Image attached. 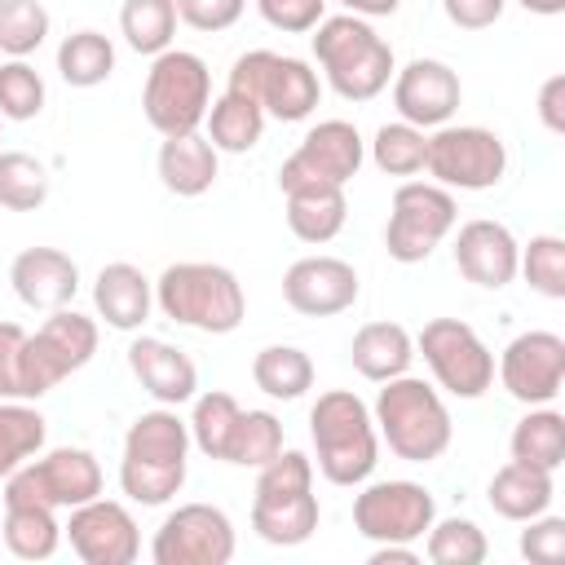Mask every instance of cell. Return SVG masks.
Here are the masks:
<instances>
[{
    "instance_id": "11",
    "label": "cell",
    "mask_w": 565,
    "mask_h": 565,
    "mask_svg": "<svg viewBox=\"0 0 565 565\" xmlns=\"http://www.w3.org/2000/svg\"><path fill=\"white\" fill-rule=\"evenodd\" d=\"M102 463L84 446H57L44 459H26L4 477V503L79 508L102 494Z\"/></svg>"
},
{
    "instance_id": "38",
    "label": "cell",
    "mask_w": 565,
    "mask_h": 565,
    "mask_svg": "<svg viewBox=\"0 0 565 565\" xmlns=\"http://www.w3.org/2000/svg\"><path fill=\"white\" fill-rule=\"evenodd\" d=\"M490 552L486 534L477 521L468 516H446V521H433L428 534H424V556L433 565H481Z\"/></svg>"
},
{
    "instance_id": "47",
    "label": "cell",
    "mask_w": 565,
    "mask_h": 565,
    "mask_svg": "<svg viewBox=\"0 0 565 565\" xmlns=\"http://www.w3.org/2000/svg\"><path fill=\"white\" fill-rule=\"evenodd\" d=\"M256 9H260V18H265L274 31H282V35H305V31H313V26L322 22L327 0H256Z\"/></svg>"
},
{
    "instance_id": "25",
    "label": "cell",
    "mask_w": 565,
    "mask_h": 565,
    "mask_svg": "<svg viewBox=\"0 0 565 565\" xmlns=\"http://www.w3.org/2000/svg\"><path fill=\"white\" fill-rule=\"evenodd\" d=\"M124 459L190 463V424L177 415V406H154L137 415L124 433Z\"/></svg>"
},
{
    "instance_id": "21",
    "label": "cell",
    "mask_w": 565,
    "mask_h": 565,
    "mask_svg": "<svg viewBox=\"0 0 565 565\" xmlns=\"http://www.w3.org/2000/svg\"><path fill=\"white\" fill-rule=\"evenodd\" d=\"M128 371L159 406H181L199 388V366L190 362V353L154 335H137L128 344Z\"/></svg>"
},
{
    "instance_id": "19",
    "label": "cell",
    "mask_w": 565,
    "mask_h": 565,
    "mask_svg": "<svg viewBox=\"0 0 565 565\" xmlns=\"http://www.w3.org/2000/svg\"><path fill=\"white\" fill-rule=\"evenodd\" d=\"M516 256H521V243L503 221L477 216L455 234V269L486 291H499L516 278Z\"/></svg>"
},
{
    "instance_id": "35",
    "label": "cell",
    "mask_w": 565,
    "mask_h": 565,
    "mask_svg": "<svg viewBox=\"0 0 565 565\" xmlns=\"http://www.w3.org/2000/svg\"><path fill=\"white\" fill-rule=\"evenodd\" d=\"M49 433V419L26 406L22 397H0V477L22 468L31 455H40Z\"/></svg>"
},
{
    "instance_id": "32",
    "label": "cell",
    "mask_w": 565,
    "mask_h": 565,
    "mask_svg": "<svg viewBox=\"0 0 565 565\" xmlns=\"http://www.w3.org/2000/svg\"><path fill=\"white\" fill-rule=\"evenodd\" d=\"M62 543V525L49 503H4V547L18 561H49Z\"/></svg>"
},
{
    "instance_id": "3",
    "label": "cell",
    "mask_w": 565,
    "mask_h": 565,
    "mask_svg": "<svg viewBox=\"0 0 565 565\" xmlns=\"http://www.w3.org/2000/svg\"><path fill=\"white\" fill-rule=\"evenodd\" d=\"M313 57L327 75V84L344 97V102H371L388 88L397 62H393V44L384 35H375V26L358 13H335L322 18L313 26Z\"/></svg>"
},
{
    "instance_id": "26",
    "label": "cell",
    "mask_w": 565,
    "mask_h": 565,
    "mask_svg": "<svg viewBox=\"0 0 565 565\" xmlns=\"http://www.w3.org/2000/svg\"><path fill=\"white\" fill-rule=\"evenodd\" d=\"M552 494H556L552 472L530 468V463H516V459H508V463L490 477V490H486L490 508H494L503 521H530V516L547 512V508H552Z\"/></svg>"
},
{
    "instance_id": "53",
    "label": "cell",
    "mask_w": 565,
    "mask_h": 565,
    "mask_svg": "<svg viewBox=\"0 0 565 565\" xmlns=\"http://www.w3.org/2000/svg\"><path fill=\"white\" fill-rule=\"evenodd\" d=\"M340 4H344V13H358V18H388V13H397L402 0H340Z\"/></svg>"
},
{
    "instance_id": "13",
    "label": "cell",
    "mask_w": 565,
    "mask_h": 565,
    "mask_svg": "<svg viewBox=\"0 0 565 565\" xmlns=\"http://www.w3.org/2000/svg\"><path fill=\"white\" fill-rule=\"evenodd\" d=\"M437 521V503L419 481H371L353 499V530L371 543H419Z\"/></svg>"
},
{
    "instance_id": "4",
    "label": "cell",
    "mask_w": 565,
    "mask_h": 565,
    "mask_svg": "<svg viewBox=\"0 0 565 565\" xmlns=\"http://www.w3.org/2000/svg\"><path fill=\"white\" fill-rule=\"evenodd\" d=\"M309 437L318 450V472L331 486H362L380 463V433L371 406L349 388H331L313 402Z\"/></svg>"
},
{
    "instance_id": "45",
    "label": "cell",
    "mask_w": 565,
    "mask_h": 565,
    "mask_svg": "<svg viewBox=\"0 0 565 565\" xmlns=\"http://www.w3.org/2000/svg\"><path fill=\"white\" fill-rule=\"evenodd\" d=\"M256 499L252 503H269V499H291L313 490V459L300 450H278L269 463L256 468Z\"/></svg>"
},
{
    "instance_id": "22",
    "label": "cell",
    "mask_w": 565,
    "mask_h": 565,
    "mask_svg": "<svg viewBox=\"0 0 565 565\" xmlns=\"http://www.w3.org/2000/svg\"><path fill=\"white\" fill-rule=\"evenodd\" d=\"M93 305H97V318H106V327H115V331H141L146 318H150V309H154V282L137 265L110 260L93 278Z\"/></svg>"
},
{
    "instance_id": "18",
    "label": "cell",
    "mask_w": 565,
    "mask_h": 565,
    "mask_svg": "<svg viewBox=\"0 0 565 565\" xmlns=\"http://www.w3.org/2000/svg\"><path fill=\"white\" fill-rule=\"evenodd\" d=\"M358 291H362L358 269L340 256H300L282 274V300L305 318L344 313V309H353Z\"/></svg>"
},
{
    "instance_id": "29",
    "label": "cell",
    "mask_w": 565,
    "mask_h": 565,
    "mask_svg": "<svg viewBox=\"0 0 565 565\" xmlns=\"http://www.w3.org/2000/svg\"><path fill=\"white\" fill-rule=\"evenodd\" d=\"M318 494L305 490V494H291V499H269V503H252V530L274 543V547H300L313 539L318 530Z\"/></svg>"
},
{
    "instance_id": "36",
    "label": "cell",
    "mask_w": 565,
    "mask_h": 565,
    "mask_svg": "<svg viewBox=\"0 0 565 565\" xmlns=\"http://www.w3.org/2000/svg\"><path fill=\"white\" fill-rule=\"evenodd\" d=\"M243 406L230 397V393H199L194 397V411H190V446H199L207 459H221L225 463V450H230V437H234V424H238Z\"/></svg>"
},
{
    "instance_id": "50",
    "label": "cell",
    "mask_w": 565,
    "mask_h": 565,
    "mask_svg": "<svg viewBox=\"0 0 565 565\" xmlns=\"http://www.w3.org/2000/svg\"><path fill=\"white\" fill-rule=\"evenodd\" d=\"M441 4H446V18L455 26H463V31H486L508 9V0H441Z\"/></svg>"
},
{
    "instance_id": "5",
    "label": "cell",
    "mask_w": 565,
    "mask_h": 565,
    "mask_svg": "<svg viewBox=\"0 0 565 565\" xmlns=\"http://www.w3.org/2000/svg\"><path fill=\"white\" fill-rule=\"evenodd\" d=\"M207 106H212V71H207V62L199 53H190V49H163L150 62L146 88H141L146 124L159 137L199 132Z\"/></svg>"
},
{
    "instance_id": "8",
    "label": "cell",
    "mask_w": 565,
    "mask_h": 565,
    "mask_svg": "<svg viewBox=\"0 0 565 565\" xmlns=\"http://www.w3.org/2000/svg\"><path fill=\"white\" fill-rule=\"evenodd\" d=\"M424 172L446 190H494L508 172V146L481 124H441L428 132Z\"/></svg>"
},
{
    "instance_id": "2",
    "label": "cell",
    "mask_w": 565,
    "mask_h": 565,
    "mask_svg": "<svg viewBox=\"0 0 565 565\" xmlns=\"http://www.w3.org/2000/svg\"><path fill=\"white\" fill-rule=\"evenodd\" d=\"M154 305L177 327L230 335L247 318V296L234 269L216 260H177L154 278Z\"/></svg>"
},
{
    "instance_id": "20",
    "label": "cell",
    "mask_w": 565,
    "mask_h": 565,
    "mask_svg": "<svg viewBox=\"0 0 565 565\" xmlns=\"http://www.w3.org/2000/svg\"><path fill=\"white\" fill-rule=\"evenodd\" d=\"M9 282L26 309L53 313L66 309L79 291V265L57 247H26L9 265Z\"/></svg>"
},
{
    "instance_id": "40",
    "label": "cell",
    "mask_w": 565,
    "mask_h": 565,
    "mask_svg": "<svg viewBox=\"0 0 565 565\" xmlns=\"http://www.w3.org/2000/svg\"><path fill=\"white\" fill-rule=\"evenodd\" d=\"M516 274L547 300H565V238L561 234H534L521 256H516Z\"/></svg>"
},
{
    "instance_id": "14",
    "label": "cell",
    "mask_w": 565,
    "mask_h": 565,
    "mask_svg": "<svg viewBox=\"0 0 565 565\" xmlns=\"http://www.w3.org/2000/svg\"><path fill=\"white\" fill-rule=\"evenodd\" d=\"M154 565H230L234 521L212 503H181L168 512L150 539Z\"/></svg>"
},
{
    "instance_id": "46",
    "label": "cell",
    "mask_w": 565,
    "mask_h": 565,
    "mask_svg": "<svg viewBox=\"0 0 565 565\" xmlns=\"http://www.w3.org/2000/svg\"><path fill=\"white\" fill-rule=\"evenodd\" d=\"M521 556L534 565H556L565 556V516H552V512L530 516L521 530Z\"/></svg>"
},
{
    "instance_id": "52",
    "label": "cell",
    "mask_w": 565,
    "mask_h": 565,
    "mask_svg": "<svg viewBox=\"0 0 565 565\" xmlns=\"http://www.w3.org/2000/svg\"><path fill=\"white\" fill-rule=\"evenodd\" d=\"M371 565H419L415 543H375Z\"/></svg>"
},
{
    "instance_id": "15",
    "label": "cell",
    "mask_w": 565,
    "mask_h": 565,
    "mask_svg": "<svg viewBox=\"0 0 565 565\" xmlns=\"http://www.w3.org/2000/svg\"><path fill=\"white\" fill-rule=\"evenodd\" d=\"M499 384L525 406H547L565 384V340L556 331H521L499 353Z\"/></svg>"
},
{
    "instance_id": "24",
    "label": "cell",
    "mask_w": 565,
    "mask_h": 565,
    "mask_svg": "<svg viewBox=\"0 0 565 565\" xmlns=\"http://www.w3.org/2000/svg\"><path fill=\"white\" fill-rule=\"evenodd\" d=\"M349 358H353V371L362 380L384 384V380L411 371V362H415V335L402 322H366V327H358V335L349 344Z\"/></svg>"
},
{
    "instance_id": "16",
    "label": "cell",
    "mask_w": 565,
    "mask_h": 565,
    "mask_svg": "<svg viewBox=\"0 0 565 565\" xmlns=\"http://www.w3.org/2000/svg\"><path fill=\"white\" fill-rule=\"evenodd\" d=\"M62 534L71 539V552L84 565H132L141 552V534H137L132 512L115 499H102V494L71 508V521L62 525Z\"/></svg>"
},
{
    "instance_id": "44",
    "label": "cell",
    "mask_w": 565,
    "mask_h": 565,
    "mask_svg": "<svg viewBox=\"0 0 565 565\" xmlns=\"http://www.w3.org/2000/svg\"><path fill=\"white\" fill-rule=\"evenodd\" d=\"M44 110V79L35 66H26V57H13L0 66V119H35Z\"/></svg>"
},
{
    "instance_id": "10",
    "label": "cell",
    "mask_w": 565,
    "mask_h": 565,
    "mask_svg": "<svg viewBox=\"0 0 565 565\" xmlns=\"http://www.w3.org/2000/svg\"><path fill=\"white\" fill-rule=\"evenodd\" d=\"M415 353H424L437 388H446L450 397L477 402L494 384V353L459 318H433V322H424V331L415 335Z\"/></svg>"
},
{
    "instance_id": "37",
    "label": "cell",
    "mask_w": 565,
    "mask_h": 565,
    "mask_svg": "<svg viewBox=\"0 0 565 565\" xmlns=\"http://www.w3.org/2000/svg\"><path fill=\"white\" fill-rule=\"evenodd\" d=\"M49 168L26 150H0V207L35 212L49 199Z\"/></svg>"
},
{
    "instance_id": "6",
    "label": "cell",
    "mask_w": 565,
    "mask_h": 565,
    "mask_svg": "<svg viewBox=\"0 0 565 565\" xmlns=\"http://www.w3.org/2000/svg\"><path fill=\"white\" fill-rule=\"evenodd\" d=\"M225 88L256 102L265 110V119H282V124L309 119L313 106L322 102L318 71L300 57H282V53H269V49H252V53L234 57Z\"/></svg>"
},
{
    "instance_id": "30",
    "label": "cell",
    "mask_w": 565,
    "mask_h": 565,
    "mask_svg": "<svg viewBox=\"0 0 565 565\" xmlns=\"http://www.w3.org/2000/svg\"><path fill=\"white\" fill-rule=\"evenodd\" d=\"M203 124H207L203 137H207L216 150H225V154H247V150L260 141V132H265V110H260L256 102H247V97H238V93L225 88L221 97H212Z\"/></svg>"
},
{
    "instance_id": "42",
    "label": "cell",
    "mask_w": 565,
    "mask_h": 565,
    "mask_svg": "<svg viewBox=\"0 0 565 565\" xmlns=\"http://www.w3.org/2000/svg\"><path fill=\"white\" fill-rule=\"evenodd\" d=\"M49 9L40 0H0V53L4 57H31L49 40Z\"/></svg>"
},
{
    "instance_id": "43",
    "label": "cell",
    "mask_w": 565,
    "mask_h": 565,
    "mask_svg": "<svg viewBox=\"0 0 565 565\" xmlns=\"http://www.w3.org/2000/svg\"><path fill=\"white\" fill-rule=\"evenodd\" d=\"M119 486L132 503L159 508L181 494L185 486V463H146V459H124L119 463Z\"/></svg>"
},
{
    "instance_id": "27",
    "label": "cell",
    "mask_w": 565,
    "mask_h": 565,
    "mask_svg": "<svg viewBox=\"0 0 565 565\" xmlns=\"http://www.w3.org/2000/svg\"><path fill=\"white\" fill-rule=\"evenodd\" d=\"M344 185H296L287 190V225L300 243H331L344 230Z\"/></svg>"
},
{
    "instance_id": "48",
    "label": "cell",
    "mask_w": 565,
    "mask_h": 565,
    "mask_svg": "<svg viewBox=\"0 0 565 565\" xmlns=\"http://www.w3.org/2000/svg\"><path fill=\"white\" fill-rule=\"evenodd\" d=\"M247 0H177V22L203 31V35H216V31H230L238 18H243Z\"/></svg>"
},
{
    "instance_id": "51",
    "label": "cell",
    "mask_w": 565,
    "mask_h": 565,
    "mask_svg": "<svg viewBox=\"0 0 565 565\" xmlns=\"http://www.w3.org/2000/svg\"><path fill=\"white\" fill-rule=\"evenodd\" d=\"M539 119L547 132H565V75H547L539 88Z\"/></svg>"
},
{
    "instance_id": "39",
    "label": "cell",
    "mask_w": 565,
    "mask_h": 565,
    "mask_svg": "<svg viewBox=\"0 0 565 565\" xmlns=\"http://www.w3.org/2000/svg\"><path fill=\"white\" fill-rule=\"evenodd\" d=\"M424 154H428V132L415 128V124H406V119L384 124L371 137V159L388 177H415V172H424Z\"/></svg>"
},
{
    "instance_id": "12",
    "label": "cell",
    "mask_w": 565,
    "mask_h": 565,
    "mask_svg": "<svg viewBox=\"0 0 565 565\" xmlns=\"http://www.w3.org/2000/svg\"><path fill=\"white\" fill-rule=\"evenodd\" d=\"M366 159V141L349 119H322L313 124L300 146L278 168V190L296 185H349Z\"/></svg>"
},
{
    "instance_id": "1",
    "label": "cell",
    "mask_w": 565,
    "mask_h": 565,
    "mask_svg": "<svg viewBox=\"0 0 565 565\" xmlns=\"http://www.w3.org/2000/svg\"><path fill=\"white\" fill-rule=\"evenodd\" d=\"M371 419H375L380 441L406 463L441 459L450 450V437H455V424H450V411H446L441 393L428 380L411 375V371L380 384Z\"/></svg>"
},
{
    "instance_id": "41",
    "label": "cell",
    "mask_w": 565,
    "mask_h": 565,
    "mask_svg": "<svg viewBox=\"0 0 565 565\" xmlns=\"http://www.w3.org/2000/svg\"><path fill=\"white\" fill-rule=\"evenodd\" d=\"M278 450H282V424H278V415H269V411H243L238 424H234L225 463L260 468V463H269Z\"/></svg>"
},
{
    "instance_id": "49",
    "label": "cell",
    "mask_w": 565,
    "mask_h": 565,
    "mask_svg": "<svg viewBox=\"0 0 565 565\" xmlns=\"http://www.w3.org/2000/svg\"><path fill=\"white\" fill-rule=\"evenodd\" d=\"M22 340L18 322H0V397H22Z\"/></svg>"
},
{
    "instance_id": "17",
    "label": "cell",
    "mask_w": 565,
    "mask_h": 565,
    "mask_svg": "<svg viewBox=\"0 0 565 565\" xmlns=\"http://www.w3.org/2000/svg\"><path fill=\"white\" fill-rule=\"evenodd\" d=\"M463 88L459 75L437 57H415L402 71H393V106L415 128H441L459 110Z\"/></svg>"
},
{
    "instance_id": "7",
    "label": "cell",
    "mask_w": 565,
    "mask_h": 565,
    "mask_svg": "<svg viewBox=\"0 0 565 565\" xmlns=\"http://www.w3.org/2000/svg\"><path fill=\"white\" fill-rule=\"evenodd\" d=\"M97 353V322L75 309H53L40 331L22 340V397L35 402L53 393L66 375L84 371Z\"/></svg>"
},
{
    "instance_id": "23",
    "label": "cell",
    "mask_w": 565,
    "mask_h": 565,
    "mask_svg": "<svg viewBox=\"0 0 565 565\" xmlns=\"http://www.w3.org/2000/svg\"><path fill=\"white\" fill-rule=\"evenodd\" d=\"M216 146L203 132H181V137H163L159 146V181L168 194L177 199H199L216 185Z\"/></svg>"
},
{
    "instance_id": "9",
    "label": "cell",
    "mask_w": 565,
    "mask_h": 565,
    "mask_svg": "<svg viewBox=\"0 0 565 565\" xmlns=\"http://www.w3.org/2000/svg\"><path fill=\"white\" fill-rule=\"evenodd\" d=\"M459 203L446 185L437 181H406L393 190V212L384 225V247L397 265H419L428 260L441 238L455 230Z\"/></svg>"
},
{
    "instance_id": "28",
    "label": "cell",
    "mask_w": 565,
    "mask_h": 565,
    "mask_svg": "<svg viewBox=\"0 0 565 565\" xmlns=\"http://www.w3.org/2000/svg\"><path fill=\"white\" fill-rule=\"evenodd\" d=\"M508 450H512L516 463L556 472L565 463V415L552 402L547 406H530V415L516 419V428L508 437Z\"/></svg>"
},
{
    "instance_id": "33",
    "label": "cell",
    "mask_w": 565,
    "mask_h": 565,
    "mask_svg": "<svg viewBox=\"0 0 565 565\" xmlns=\"http://www.w3.org/2000/svg\"><path fill=\"white\" fill-rule=\"evenodd\" d=\"M115 71V44L102 31H75L57 44V75L71 88H97Z\"/></svg>"
},
{
    "instance_id": "31",
    "label": "cell",
    "mask_w": 565,
    "mask_h": 565,
    "mask_svg": "<svg viewBox=\"0 0 565 565\" xmlns=\"http://www.w3.org/2000/svg\"><path fill=\"white\" fill-rule=\"evenodd\" d=\"M252 380L265 397H278V402H296L313 388V362L305 349L296 344H269L252 358Z\"/></svg>"
},
{
    "instance_id": "54",
    "label": "cell",
    "mask_w": 565,
    "mask_h": 565,
    "mask_svg": "<svg viewBox=\"0 0 565 565\" xmlns=\"http://www.w3.org/2000/svg\"><path fill=\"white\" fill-rule=\"evenodd\" d=\"M525 13H539V18H556L565 13V0H516Z\"/></svg>"
},
{
    "instance_id": "55",
    "label": "cell",
    "mask_w": 565,
    "mask_h": 565,
    "mask_svg": "<svg viewBox=\"0 0 565 565\" xmlns=\"http://www.w3.org/2000/svg\"><path fill=\"white\" fill-rule=\"evenodd\" d=\"M0 124H4V119H0Z\"/></svg>"
},
{
    "instance_id": "34",
    "label": "cell",
    "mask_w": 565,
    "mask_h": 565,
    "mask_svg": "<svg viewBox=\"0 0 565 565\" xmlns=\"http://www.w3.org/2000/svg\"><path fill=\"white\" fill-rule=\"evenodd\" d=\"M119 31L132 53L159 57L163 49H172L177 35V0H124Z\"/></svg>"
}]
</instances>
